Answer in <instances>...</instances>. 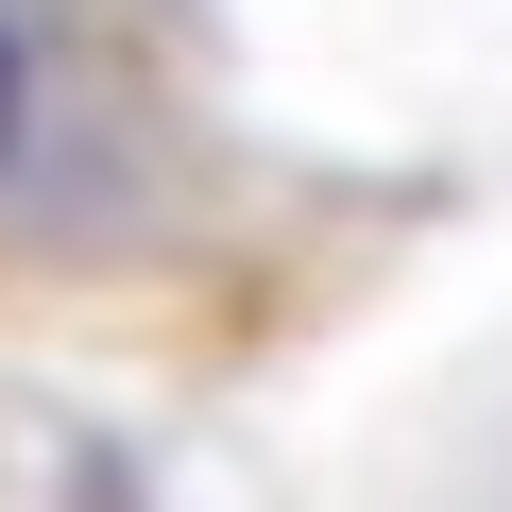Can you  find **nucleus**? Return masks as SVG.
Listing matches in <instances>:
<instances>
[{
	"label": "nucleus",
	"instance_id": "obj_1",
	"mask_svg": "<svg viewBox=\"0 0 512 512\" xmlns=\"http://www.w3.org/2000/svg\"><path fill=\"white\" fill-rule=\"evenodd\" d=\"M18 103H35V52H18V18H0V171H18Z\"/></svg>",
	"mask_w": 512,
	"mask_h": 512
}]
</instances>
